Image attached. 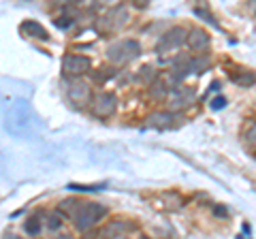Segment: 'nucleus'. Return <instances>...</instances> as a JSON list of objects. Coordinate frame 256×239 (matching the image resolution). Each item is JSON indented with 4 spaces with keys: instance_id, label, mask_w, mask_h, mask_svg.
<instances>
[{
    "instance_id": "f257e3e1",
    "label": "nucleus",
    "mask_w": 256,
    "mask_h": 239,
    "mask_svg": "<svg viewBox=\"0 0 256 239\" xmlns=\"http://www.w3.org/2000/svg\"><path fill=\"white\" fill-rule=\"evenodd\" d=\"M62 214H68L70 218H73L77 230H90L96 222L102 220L107 216V207L100 205V203H88V201H64L60 205Z\"/></svg>"
},
{
    "instance_id": "f03ea898",
    "label": "nucleus",
    "mask_w": 256,
    "mask_h": 239,
    "mask_svg": "<svg viewBox=\"0 0 256 239\" xmlns=\"http://www.w3.org/2000/svg\"><path fill=\"white\" fill-rule=\"evenodd\" d=\"M139 54H141V45L137 41H122V43H116V45L109 47L107 58L114 62L116 66H122V64L132 62Z\"/></svg>"
},
{
    "instance_id": "7ed1b4c3",
    "label": "nucleus",
    "mask_w": 256,
    "mask_h": 239,
    "mask_svg": "<svg viewBox=\"0 0 256 239\" xmlns=\"http://www.w3.org/2000/svg\"><path fill=\"white\" fill-rule=\"evenodd\" d=\"M66 84V96L68 100H73V105H77L79 109L86 107L88 102L92 100V88L86 82H79V79H73V82H64Z\"/></svg>"
},
{
    "instance_id": "20e7f679",
    "label": "nucleus",
    "mask_w": 256,
    "mask_h": 239,
    "mask_svg": "<svg viewBox=\"0 0 256 239\" xmlns=\"http://www.w3.org/2000/svg\"><path fill=\"white\" fill-rule=\"evenodd\" d=\"M126 22H128L126 9H122V6H116V9H111L109 15H102V18L96 22V28H98L100 32H114V30L124 28Z\"/></svg>"
},
{
    "instance_id": "39448f33",
    "label": "nucleus",
    "mask_w": 256,
    "mask_h": 239,
    "mask_svg": "<svg viewBox=\"0 0 256 239\" xmlns=\"http://www.w3.org/2000/svg\"><path fill=\"white\" fill-rule=\"evenodd\" d=\"M116 111V96L111 92H100L98 96H94L92 100V114L96 118H111Z\"/></svg>"
},
{
    "instance_id": "423d86ee",
    "label": "nucleus",
    "mask_w": 256,
    "mask_h": 239,
    "mask_svg": "<svg viewBox=\"0 0 256 239\" xmlns=\"http://www.w3.org/2000/svg\"><path fill=\"white\" fill-rule=\"evenodd\" d=\"M186 43V30L184 28H173L169 30L158 43V52L160 54H166V52H173V50H180V47Z\"/></svg>"
},
{
    "instance_id": "0eeeda50",
    "label": "nucleus",
    "mask_w": 256,
    "mask_h": 239,
    "mask_svg": "<svg viewBox=\"0 0 256 239\" xmlns=\"http://www.w3.org/2000/svg\"><path fill=\"white\" fill-rule=\"evenodd\" d=\"M62 64H64V73H66V75L79 77V75H84V73L90 70L92 60L86 58V56H66Z\"/></svg>"
},
{
    "instance_id": "6e6552de",
    "label": "nucleus",
    "mask_w": 256,
    "mask_h": 239,
    "mask_svg": "<svg viewBox=\"0 0 256 239\" xmlns=\"http://www.w3.org/2000/svg\"><path fill=\"white\" fill-rule=\"evenodd\" d=\"M132 230H137V226L132 224V222H126V220H111L109 224L100 230L102 237H124L128 233H132Z\"/></svg>"
},
{
    "instance_id": "1a4fd4ad",
    "label": "nucleus",
    "mask_w": 256,
    "mask_h": 239,
    "mask_svg": "<svg viewBox=\"0 0 256 239\" xmlns=\"http://www.w3.org/2000/svg\"><path fill=\"white\" fill-rule=\"evenodd\" d=\"M186 43L192 47L194 52H203L210 47V34L201 28H194L192 32H186Z\"/></svg>"
},
{
    "instance_id": "9d476101",
    "label": "nucleus",
    "mask_w": 256,
    "mask_h": 239,
    "mask_svg": "<svg viewBox=\"0 0 256 239\" xmlns=\"http://www.w3.org/2000/svg\"><path fill=\"white\" fill-rule=\"evenodd\" d=\"M175 124V116L173 114H154L146 120L148 128H169Z\"/></svg>"
},
{
    "instance_id": "9b49d317",
    "label": "nucleus",
    "mask_w": 256,
    "mask_h": 239,
    "mask_svg": "<svg viewBox=\"0 0 256 239\" xmlns=\"http://www.w3.org/2000/svg\"><path fill=\"white\" fill-rule=\"evenodd\" d=\"M22 30H24V32H26L28 36L41 38V41H47V38H50V34H47V30H45L38 22H24V24H22Z\"/></svg>"
},
{
    "instance_id": "f8f14e48",
    "label": "nucleus",
    "mask_w": 256,
    "mask_h": 239,
    "mask_svg": "<svg viewBox=\"0 0 256 239\" xmlns=\"http://www.w3.org/2000/svg\"><path fill=\"white\" fill-rule=\"evenodd\" d=\"M188 62H190V60L186 58V56H180V58L173 60V68H171L173 82H178V79H182V77L188 75Z\"/></svg>"
},
{
    "instance_id": "ddd939ff",
    "label": "nucleus",
    "mask_w": 256,
    "mask_h": 239,
    "mask_svg": "<svg viewBox=\"0 0 256 239\" xmlns=\"http://www.w3.org/2000/svg\"><path fill=\"white\" fill-rule=\"evenodd\" d=\"M150 96H152V100H156V102L164 100L166 98V84H162L160 79H154V82L150 84Z\"/></svg>"
},
{
    "instance_id": "4468645a",
    "label": "nucleus",
    "mask_w": 256,
    "mask_h": 239,
    "mask_svg": "<svg viewBox=\"0 0 256 239\" xmlns=\"http://www.w3.org/2000/svg\"><path fill=\"white\" fill-rule=\"evenodd\" d=\"M192 98H194V92L192 90H186V88H182V90L175 94V100H173V107L178 109V107H186L192 102Z\"/></svg>"
},
{
    "instance_id": "2eb2a0df",
    "label": "nucleus",
    "mask_w": 256,
    "mask_h": 239,
    "mask_svg": "<svg viewBox=\"0 0 256 239\" xmlns=\"http://www.w3.org/2000/svg\"><path fill=\"white\" fill-rule=\"evenodd\" d=\"M210 68V60L207 58H196V60H190L188 62V73H196V75H201L203 70Z\"/></svg>"
},
{
    "instance_id": "dca6fc26",
    "label": "nucleus",
    "mask_w": 256,
    "mask_h": 239,
    "mask_svg": "<svg viewBox=\"0 0 256 239\" xmlns=\"http://www.w3.org/2000/svg\"><path fill=\"white\" fill-rule=\"evenodd\" d=\"M156 77H158V73H156L154 66H143L139 73H137V82L139 84H152Z\"/></svg>"
},
{
    "instance_id": "f3484780",
    "label": "nucleus",
    "mask_w": 256,
    "mask_h": 239,
    "mask_svg": "<svg viewBox=\"0 0 256 239\" xmlns=\"http://www.w3.org/2000/svg\"><path fill=\"white\" fill-rule=\"evenodd\" d=\"M114 75H116V68H111V66L98 68V70H96V73H94V82H96V84H105L107 79H111Z\"/></svg>"
},
{
    "instance_id": "a211bd4d",
    "label": "nucleus",
    "mask_w": 256,
    "mask_h": 239,
    "mask_svg": "<svg viewBox=\"0 0 256 239\" xmlns=\"http://www.w3.org/2000/svg\"><path fill=\"white\" fill-rule=\"evenodd\" d=\"M41 224H43V222L38 220L36 216L30 218V220L26 222V233H28V235H38V233H41Z\"/></svg>"
},
{
    "instance_id": "6ab92c4d",
    "label": "nucleus",
    "mask_w": 256,
    "mask_h": 239,
    "mask_svg": "<svg viewBox=\"0 0 256 239\" xmlns=\"http://www.w3.org/2000/svg\"><path fill=\"white\" fill-rule=\"evenodd\" d=\"M233 79H235L239 86H252L254 75L252 73H239V75H233Z\"/></svg>"
},
{
    "instance_id": "aec40b11",
    "label": "nucleus",
    "mask_w": 256,
    "mask_h": 239,
    "mask_svg": "<svg viewBox=\"0 0 256 239\" xmlns=\"http://www.w3.org/2000/svg\"><path fill=\"white\" fill-rule=\"evenodd\" d=\"M73 22H75V18H60V20H56V26L58 28H68Z\"/></svg>"
},
{
    "instance_id": "412c9836",
    "label": "nucleus",
    "mask_w": 256,
    "mask_h": 239,
    "mask_svg": "<svg viewBox=\"0 0 256 239\" xmlns=\"http://www.w3.org/2000/svg\"><path fill=\"white\" fill-rule=\"evenodd\" d=\"M224 105H226V100H224L222 96H216V98L212 100V109H222Z\"/></svg>"
},
{
    "instance_id": "4be33fe9",
    "label": "nucleus",
    "mask_w": 256,
    "mask_h": 239,
    "mask_svg": "<svg viewBox=\"0 0 256 239\" xmlns=\"http://www.w3.org/2000/svg\"><path fill=\"white\" fill-rule=\"evenodd\" d=\"M60 224H62V220H60V216H52V218H50V222H47V226H50L52 230H54V228H58Z\"/></svg>"
},
{
    "instance_id": "5701e85b",
    "label": "nucleus",
    "mask_w": 256,
    "mask_h": 239,
    "mask_svg": "<svg viewBox=\"0 0 256 239\" xmlns=\"http://www.w3.org/2000/svg\"><path fill=\"white\" fill-rule=\"evenodd\" d=\"M148 2L150 0H134V6H137V9H146Z\"/></svg>"
},
{
    "instance_id": "b1692460",
    "label": "nucleus",
    "mask_w": 256,
    "mask_h": 239,
    "mask_svg": "<svg viewBox=\"0 0 256 239\" xmlns=\"http://www.w3.org/2000/svg\"><path fill=\"white\" fill-rule=\"evenodd\" d=\"M96 2H100V4H107V6H114V4H118L120 0H96Z\"/></svg>"
},
{
    "instance_id": "393cba45",
    "label": "nucleus",
    "mask_w": 256,
    "mask_h": 239,
    "mask_svg": "<svg viewBox=\"0 0 256 239\" xmlns=\"http://www.w3.org/2000/svg\"><path fill=\"white\" fill-rule=\"evenodd\" d=\"M250 150H254V124L250 126Z\"/></svg>"
},
{
    "instance_id": "a878e982",
    "label": "nucleus",
    "mask_w": 256,
    "mask_h": 239,
    "mask_svg": "<svg viewBox=\"0 0 256 239\" xmlns=\"http://www.w3.org/2000/svg\"><path fill=\"white\" fill-rule=\"evenodd\" d=\"M64 2H70V4H79V2H84V0H64Z\"/></svg>"
}]
</instances>
